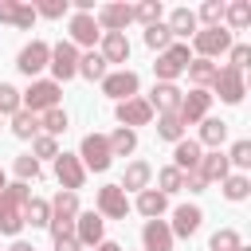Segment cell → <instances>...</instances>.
I'll return each mask as SVG.
<instances>
[{"mask_svg": "<svg viewBox=\"0 0 251 251\" xmlns=\"http://www.w3.org/2000/svg\"><path fill=\"white\" fill-rule=\"evenodd\" d=\"M227 165H235V169H247V165H251V141H247V137H239V141L231 145Z\"/></svg>", "mask_w": 251, "mask_h": 251, "instance_id": "45", "label": "cell"}, {"mask_svg": "<svg viewBox=\"0 0 251 251\" xmlns=\"http://www.w3.org/2000/svg\"><path fill=\"white\" fill-rule=\"evenodd\" d=\"M59 94H63V90H59V82H55V78H35V82L20 94V102H24V110H27V114H35V118H39V114H47V110H55V106H59Z\"/></svg>", "mask_w": 251, "mask_h": 251, "instance_id": "1", "label": "cell"}, {"mask_svg": "<svg viewBox=\"0 0 251 251\" xmlns=\"http://www.w3.org/2000/svg\"><path fill=\"white\" fill-rule=\"evenodd\" d=\"M200 157H204V149H200L192 137H180L176 149H173V169H180V173H196Z\"/></svg>", "mask_w": 251, "mask_h": 251, "instance_id": "22", "label": "cell"}, {"mask_svg": "<svg viewBox=\"0 0 251 251\" xmlns=\"http://www.w3.org/2000/svg\"><path fill=\"white\" fill-rule=\"evenodd\" d=\"M24 224H31V227H47V224H51V204L39 200V196H31V200L24 204Z\"/></svg>", "mask_w": 251, "mask_h": 251, "instance_id": "32", "label": "cell"}, {"mask_svg": "<svg viewBox=\"0 0 251 251\" xmlns=\"http://www.w3.org/2000/svg\"><path fill=\"white\" fill-rule=\"evenodd\" d=\"M118 122L126 126V129H133V126H149L153 122V110H149V102L145 98H126V102H118Z\"/></svg>", "mask_w": 251, "mask_h": 251, "instance_id": "15", "label": "cell"}, {"mask_svg": "<svg viewBox=\"0 0 251 251\" xmlns=\"http://www.w3.org/2000/svg\"><path fill=\"white\" fill-rule=\"evenodd\" d=\"M16 176L27 184V180H39V161L31 157V153H20L16 157Z\"/></svg>", "mask_w": 251, "mask_h": 251, "instance_id": "42", "label": "cell"}, {"mask_svg": "<svg viewBox=\"0 0 251 251\" xmlns=\"http://www.w3.org/2000/svg\"><path fill=\"white\" fill-rule=\"evenodd\" d=\"M8 251H35V247H31V243H24V239H16V243H12Z\"/></svg>", "mask_w": 251, "mask_h": 251, "instance_id": "51", "label": "cell"}, {"mask_svg": "<svg viewBox=\"0 0 251 251\" xmlns=\"http://www.w3.org/2000/svg\"><path fill=\"white\" fill-rule=\"evenodd\" d=\"M0 24H12L20 31H27L35 24V8L31 4H20V0H0Z\"/></svg>", "mask_w": 251, "mask_h": 251, "instance_id": "18", "label": "cell"}, {"mask_svg": "<svg viewBox=\"0 0 251 251\" xmlns=\"http://www.w3.org/2000/svg\"><path fill=\"white\" fill-rule=\"evenodd\" d=\"M196 173L204 176V184H212V180H224V176H231V165H227V153H220V149H212V153H204V157H200V165H196Z\"/></svg>", "mask_w": 251, "mask_h": 251, "instance_id": "21", "label": "cell"}, {"mask_svg": "<svg viewBox=\"0 0 251 251\" xmlns=\"http://www.w3.org/2000/svg\"><path fill=\"white\" fill-rule=\"evenodd\" d=\"M157 137H165V141H173V145H176V141L184 137L180 118H176V114H161V118H157Z\"/></svg>", "mask_w": 251, "mask_h": 251, "instance_id": "36", "label": "cell"}, {"mask_svg": "<svg viewBox=\"0 0 251 251\" xmlns=\"http://www.w3.org/2000/svg\"><path fill=\"white\" fill-rule=\"evenodd\" d=\"M102 227H106V220L98 212H78L75 216V239L82 247H98L102 243Z\"/></svg>", "mask_w": 251, "mask_h": 251, "instance_id": "14", "label": "cell"}, {"mask_svg": "<svg viewBox=\"0 0 251 251\" xmlns=\"http://www.w3.org/2000/svg\"><path fill=\"white\" fill-rule=\"evenodd\" d=\"M55 251H82V243L75 235H63V239H55Z\"/></svg>", "mask_w": 251, "mask_h": 251, "instance_id": "49", "label": "cell"}, {"mask_svg": "<svg viewBox=\"0 0 251 251\" xmlns=\"http://www.w3.org/2000/svg\"><path fill=\"white\" fill-rule=\"evenodd\" d=\"M157 184H161L157 192H165V196H169V192H180V188H184V173L173 169V165H165V169L157 173Z\"/></svg>", "mask_w": 251, "mask_h": 251, "instance_id": "39", "label": "cell"}, {"mask_svg": "<svg viewBox=\"0 0 251 251\" xmlns=\"http://www.w3.org/2000/svg\"><path fill=\"white\" fill-rule=\"evenodd\" d=\"M169 208V196L165 192H157V188H145V192H137V212L145 216V220H161V212Z\"/></svg>", "mask_w": 251, "mask_h": 251, "instance_id": "26", "label": "cell"}, {"mask_svg": "<svg viewBox=\"0 0 251 251\" xmlns=\"http://www.w3.org/2000/svg\"><path fill=\"white\" fill-rule=\"evenodd\" d=\"M149 180H153V169L145 165V161H129L126 165V173H122V192H145L149 188Z\"/></svg>", "mask_w": 251, "mask_h": 251, "instance_id": "23", "label": "cell"}, {"mask_svg": "<svg viewBox=\"0 0 251 251\" xmlns=\"http://www.w3.org/2000/svg\"><path fill=\"white\" fill-rule=\"evenodd\" d=\"M208 247H212V251H239V247H243V239H239V231H235V227H220V231L208 239Z\"/></svg>", "mask_w": 251, "mask_h": 251, "instance_id": "37", "label": "cell"}, {"mask_svg": "<svg viewBox=\"0 0 251 251\" xmlns=\"http://www.w3.org/2000/svg\"><path fill=\"white\" fill-rule=\"evenodd\" d=\"M55 176H59L63 192H78V188L86 184V169H82V161H78L75 153H59V157H55Z\"/></svg>", "mask_w": 251, "mask_h": 251, "instance_id": "7", "label": "cell"}, {"mask_svg": "<svg viewBox=\"0 0 251 251\" xmlns=\"http://www.w3.org/2000/svg\"><path fill=\"white\" fill-rule=\"evenodd\" d=\"M67 126H71V122H67V110H59V106H55V110H47V114H39V129H43L47 137L67 133Z\"/></svg>", "mask_w": 251, "mask_h": 251, "instance_id": "34", "label": "cell"}, {"mask_svg": "<svg viewBox=\"0 0 251 251\" xmlns=\"http://www.w3.org/2000/svg\"><path fill=\"white\" fill-rule=\"evenodd\" d=\"M71 8V0H39L35 4V16H47V20H63Z\"/></svg>", "mask_w": 251, "mask_h": 251, "instance_id": "43", "label": "cell"}, {"mask_svg": "<svg viewBox=\"0 0 251 251\" xmlns=\"http://www.w3.org/2000/svg\"><path fill=\"white\" fill-rule=\"evenodd\" d=\"M20 110H24V102H20V90H16L12 82H0V118H4V114L12 118V114H20Z\"/></svg>", "mask_w": 251, "mask_h": 251, "instance_id": "40", "label": "cell"}, {"mask_svg": "<svg viewBox=\"0 0 251 251\" xmlns=\"http://www.w3.org/2000/svg\"><path fill=\"white\" fill-rule=\"evenodd\" d=\"M102 59H106V67L110 63H129V39H126V31H102Z\"/></svg>", "mask_w": 251, "mask_h": 251, "instance_id": "19", "label": "cell"}, {"mask_svg": "<svg viewBox=\"0 0 251 251\" xmlns=\"http://www.w3.org/2000/svg\"><path fill=\"white\" fill-rule=\"evenodd\" d=\"M12 133H16L20 141H35V137H39V118L27 114V110L12 114Z\"/></svg>", "mask_w": 251, "mask_h": 251, "instance_id": "31", "label": "cell"}, {"mask_svg": "<svg viewBox=\"0 0 251 251\" xmlns=\"http://www.w3.org/2000/svg\"><path fill=\"white\" fill-rule=\"evenodd\" d=\"M200 224H204V212H200L196 204H180V208L173 212L169 231H173V239H176V235H184V239H188V235H196V231H200Z\"/></svg>", "mask_w": 251, "mask_h": 251, "instance_id": "16", "label": "cell"}, {"mask_svg": "<svg viewBox=\"0 0 251 251\" xmlns=\"http://www.w3.org/2000/svg\"><path fill=\"white\" fill-rule=\"evenodd\" d=\"M180 98H184V94L176 90V82H157L145 102H149V110H157V114H176V110H180Z\"/></svg>", "mask_w": 251, "mask_h": 251, "instance_id": "17", "label": "cell"}, {"mask_svg": "<svg viewBox=\"0 0 251 251\" xmlns=\"http://www.w3.org/2000/svg\"><path fill=\"white\" fill-rule=\"evenodd\" d=\"M224 20L231 24L227 31H243V27L251 24V0H231V4H224Z\"/></svg>", "mask_w": 251, "mask_h": 251, "instance_id": "30", "label": "cell"}, {"mask_svg": "<svg viewBox=\"0 0 251 251\" xmlns=\"http://www.w3.org/2000/svg\"><path fill=\"white\" fill-rule=\"evenodd\" d=\"M212 86H216V94H220L227 106H239L243 94H247V86H243V71H231V67H220Z\"/></svg>", "mask_w": 251, "mask_h": 251, "instance_id": "8", "label": "cell"}, {"mask_svg": "<svg viewBox=\"0 0 251 251\" xmlns=\"http://www.w3.org/2000/svg\"><path fill=\"white\" fill-rule=\"evenodd\" d=\"M208 110H212V94H208V90H188V94L180 98L176 118H180V126H196V122L208 118Z\"/></svg>", "mask_w": 251, "mask_h": 251, "instance_id": "9", "label": "cell"}, {"mask_svg": "<svg viewBox=\"0 0 251 251\" xmlns=\"http://www.w3.org/2000/svg\"><path fill=\"white\" fill-rule=\"evenodd\" d=\"M106 145H110V157H129V153L137 149V133L126 129V126H118V129L106 137Z\"/></svg>", "mask_w": 251, "mask_h": 251, "instance_id": "29", "label": "cell"}, {"mask_svg": "<svg viewBox=\"0 0 251 251\" xmlns=\"http://www.w3.org/2000/svg\"><path fill=\"white\" fill-rule=\"evenodd\" d=\"M78 75H82V78H90V82H94V78L102 82V78H106V59H102L98 51L78 55Z\"/></svg>", "mask_w": 251, "mask_h": 251, "instance_id": "33", "label": "cell"}, {"mask_svg": "<svg viewBox=\"0 0 251 251\" xmlns=\"http://www.w3.org/2000/svg\"><path fill=\"white\" fill-rule=\"evenodd\" d=\"M247 59H251V47H247V43H235V47H231V63H227V67H231V71H243V67H247Z\"/></svg>", "mask_w": 251, "mask_h": 251, "instance_id": "47", "label": "cell"}, {"mask_svg": "<svg viewBox=\"0 0 251 251\" xmlns=\"http://www.w3.org/2000/svg\"><path fill=\"white\" fill-rule=\"evenodd\" d=\"M216 71H220V67H216L212 59H196V55H192V63L184 67V75L192 78V90H208V86L216 82Z\"/></svg>", "mask_w": 251, "mask_h": 251, "instance_id": "24", "label": "cell"}, {"mask_svg": "<svg viewBox=\"0 0 251 251\" xmlns=\"http://www.w3.org/2000/svg\"><path fill=\"white\" fill-rule=\"evenodd\" d=\"M67 27H71V43H75V47H94V43L102 39V27H98V20H94V16L75 12Z\"/></svg>", "mask_w": 251, "mask_h": 251, "instance_id": "13", "label": "cell"}, {"mask_svg": "<svg viewBox=\"0 0 251 251\" xmlns=\"http://www.w3.org/2000/svg\"><path fill=\"white\" fill-rule=\"evenodd\" d=\"M0 126H4V118H0Z\"/></svg>", "mask_w": 251, "mask_h": 251, "instance_id": "52", "label": "cell"}, {"mask_svg": "<svg viewBox=\"0 0 251 251\" xmlns=\"http://www.w3.org/2000/svg\"><path fill=\"white\" fill-rule=\"evenodd\" d=\"M192 63V51H188V43H169L161 55H157V63H153V75H157V82H173V78H180L184 75V67Z\"/></svg>", "mask_w": 251, "mask_h": 251, "instance_id": "2", "label": "cell"}, {"mask_svg": "<svg viewBox=\"0 0 251 251\" xmlns=\"http://www.w3.org/2000/svg\"><path fill=\"white\" fill-rule=\"evenodd\" d=\"M184 188H188V192H204L208 184H204V176H200V173H184Z\"/></svg>", "mask_w": 251, "mask_h": 251, "instance_id": "48", "label": "cell"}, {"mask_svg": "<svg viewBox=\"0 0 251 251\" xmlns=\"http://www.w3.org/2000/svg\"><path fill=\"white\" fill-rule=\"evenodd\" d=\"M47 63H51V47H47L43 39H31V43H27V47L16 55V67H20L27 78H35V75H39Z\"/></svg>", "mask_w": 251, "mask_h": 251, "instance_id": "10", "label": "cell"}, {"mask_svg": "<svg viewBox=\"0 0 251 251\" xmlns=\"http://www.w3.org/2000/svg\"><path fill=\"white\" fill-rule=\"evenodd\" d=\"M192 51H196V59H216V55L231 51V31L227 27H200L192 35Z\"/></svg>", "mask_w": 251, "mask_h": 251, "instance_id": "3", "label": "cell"}, {"mask_svg": "<svg viewBox=\"0 0 251 251\" xmlns=\"http://www.w3.org/2000/svg\"><path fill=\"white\" fill-rule=\"evenodd\" d=\"M51 75H55V82H67V78H75L78 75V47L71 43V39H59L55 47H51Z\"/></svg>", "mask_w": 251, "mask_h": 251, "instance_id": "5", "label": "cell"}, {"mask_svg": "<svg viewBox=\"0 0 251 251\" xmlns=\"http://www.w3.org/2000/svg\"><path fill=\"white\" fill-rule=\"evenodd\" d=\"M141 243H145V251H173V231H169V224H165V220H145Z\"/></svg>", "mask_w": 251, "mask_h": 251, "instance_id": "20", "label": "cell"}, {"mask_svg": "<svg viewBox=\"0 0 251 251\" xmlns=\"http://www.w3.org/2000/svg\"><path fill=\"white\" fill-rule=\"evenodd\" d=\"M224 137H227V122H220V118H204V122H200V141H196V145H200V149H204V145L220 149Z\"/></svg>", "mask_w": 251, "mask_h": 251, "instance_id": "28", "label": "cell"}, {"mask_svg": "<svg viewBox=\"0 0 251 251\" xmlns=\"http://www.w3.org/2000/svg\"><path fill=\"white\" fill-rule=\"evenodd\" d=\"M94 251H122V247H118V243H114V239H102V243H98V247H94Z\"/></svg>", "mask_w": 251, "mask_h": 251, "instance_id": "50", "label": "cell"}, {"mask_svg": "<svg viewBox=\"0 0 251 251\" xmlns=\"http://www.w3.org/2000/svg\"><path fill=\"white\" fill-rule=\"evenodd\" d=\"M47 204H51V220L75 224V216H78V192H55V200H47Z\"/></svg>", "mask_w": 251, "mask_h": 251, "instance_id": "27", "label": "cell"}, {"mask_svg": "<svg viewBox=\"0 0 251 251\" xmlns=\"http://www.w3.org/2000/svg\"><path fill=\"white\" fill-rule=\"evenodd\" d=\"M220 184H224V196H227L231 204H239V200H247V196H251V180H247L243 173H235V176H224Z\"/></svg>", "mask_w": 251, "mask_h": 251, "instance_id": "35", "label": "cell"}, {"mask_svg": "<svg viewBox=\"0 0 251 251\" xmlns=\"http://www.w3.org/2000/svg\"><path fill=\"white\" fill-rule=\"evenodd\" d=\"M137 86H141V78H137L133 71H126V67L102 78V94H106V98H114V102H126V98H137Z\"/></svg>", "mask_w": 251, "mask_h": 251, "instance_id": "6", "label": "cell"}, {"mask_svg": "<svg viewBox=\"0 0 251 251\" xmlns=\"http://www.w3.org/2000/svg\"><path fill=\"white\" fill-rule=\"evenodd\" d=\"M94 20L102 31H126L133 24V4H102Z\"/></svg>", "mask_w": 251, "mask_h": 251, "instance_id": "12", "label": "cell"}, {"mask_svg": "<svg viewBox=\"0 0 251 251\" xmlns=\"http://www.w3.org/2000/svg\"><path fill=\"white\" fill-rule=\"evenodd\" d=\"M126 212H129L126 192H122L118 184H102V188H98V216H102V220H126Z\"/></svg>", "mask_w": 251, "mask_h": 251, "instance_id": "11", "label": "cell"}, {"mask_svg": "<svg viewBox=\"0 0 251 251\" xmlns=\"http://www.w3.org/2000/svg\"><path fill=\"white\" fill-rule=\"evenodd\" d=\"M165 27L173 31V39H188V35H196V12L192 8H173Z\"/></svg>", "mask_w": 251, "mask_h": 251, "instance_id": "25", "label": "cell"}, {"mask_svg": "<svg viewBox=\"0 0 251 251\" xmlns=\"http://www.w3.org/2000/svg\"><path fill=\"white\" fill-rule=\"evenodd\" d=\"M173 43V31L165 27V24H153V27H145V47H153V51H165Z\"/></svg>", "mask_w": 251, "mask_h": 251, "instance_id": "41", "label": "cell"}, {"mask_svg": "<svg viewBox=\"0 0 251 251\" xmlns=\"http://www.w3.org/2000/svg\"><path fill=\"white\" fill-rule=\"evenodd\" d=\"M75 157H78V161H82V169H90V173H106V169H110V161H114V157H110V145H106V137H102V133H86Z\"/></svg>", "mask_w": 251, "mask_h": 251, "instance_id": "4", "label": "cell"}, {"mask_svg": "<svg viewBox=\"0 0 251 251\" xmlns=\"http://www.w3.org/2000/svg\"><path fill=\"white\" fill-rule=\"evenodd\" d=\"M200 20H204L208 27H220V20H224V0H204Z\"/></svg>", "mask_w": 251, "mask_h": 251, "instance_id": "46", "label": "cell"}, {"mask_svg": "<svg viewBox=\"0 0 251 251\" xmlns=\"http://www.w3.org/2000/svg\"><path fill=\"white\" fill-rule=\"evenodd\" d=\"M31 157H35V161H39V157H51V161H55V157H59V141L47 137V133H39V137L31 141Z\"/></svg>", "mask_w": 251, "mask_h": 251, "instance_id": "44", "label": "cell"}, {"mask_svg": "<svg viewBox=\"0 0 251 251\" xmlns=\"http://www.w3.org/2000/svg\"><path fill=\"white\" fill-rule=\"evenodd\" d=\"M161 0H141V4H133V20H141L145 27H153V24H161Z\"/></svg>", "mask_w": 251, "mask_h": 251, "instance_id": "38", "label": "cell"}]
</instances>
